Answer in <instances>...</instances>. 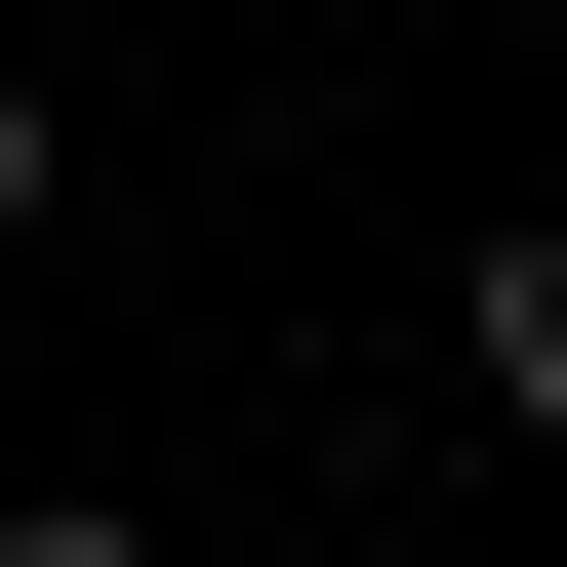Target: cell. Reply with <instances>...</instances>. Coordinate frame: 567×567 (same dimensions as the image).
<instances>
[{
	"label": "cell",
	"mask_w": 567,
	"mask_h": 567,
	"mask_svg": "<svg viewBox=\"0 0 567 567\" xmlns=\"http://www.w3.org/2000/svg\"><path fill=\"white\" fill-rule=\"evenodd\" d=\"M446 405H486V446H567V203H527V244L446 284Z\"/></svg>",
	"instance_id": "obj_1"
},
{
	"label": "cell",
	"mask_w": 567,
	"mask_h": 567,
	"mask_svg": "<svg viewBox=\"0 0 567 567\" xmlns=\"http://www.w3.org/2000/svg\"><path fill=\"white\" fill-rule=\"evenodd\" d=\"M0 244H41V82H0Z\"/></svg>",
	"instance_id": "obj_2"
}]
</instances>
